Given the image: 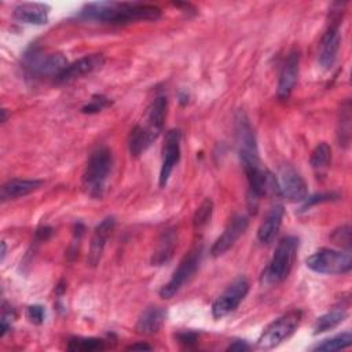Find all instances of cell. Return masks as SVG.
<instances>
[{
	"mask_svg": "<svg viewBox=\"0 0 352 352\" xmlns=\"http://www.w3.org/2000/svg\"><path fill=\"white\" fill-rule=\"evenodd\" d=\"M4 121H6V109L1 110V122H4Z\"/></svg>",
	"mask_w": 352,
	"mask_h": 352,
	"instance_id": "39",
	"label": "cell"
},
{
	"mask_svg": "<svg viewBox=\"0 0 352 352\" xmlns=\"http://www.w3.org/2000/svg\"><path fill=\"white\" fill-rule=\"evenodd\" d=\"M279 194L292 202L304 201L308 197V187L302 176L290 165H283L276 179Z\"/></svg>",
	"mask_w": 352,
	"mask_h": 352,
	"instance_id": "10",
	"label": "cell"
},
{
	"mask_svg": "<svg viewBox=\"0 0 352 352\" xmlns=\"http://www.w3.org/2000/svg\"><path fill=\"white\" fill-rule=\"evenodd\" d=\"M330 160H331V148L326 142H322L314 148L309 161L312 168L320 172L329 166Z\"/></svg>",
	"mask_w": 352,
	"mask_h": 352,
	"instance_id": "28",
	"label": "cell"
},
{
	"mask_svg": "<svg viewBox=\"0 0 352 352\" xmlns=\"http://www.w3.org/2000/svg\"><path fill=\"white\" fill-rule=\"evenodd\" d=\"M104 62V58L102 54H91V55H85L80 59H77L73 63H69L66 66V69L54 80L58 84H63V82H70L76 78H80L85 74L92 73L94 70L99 69Z\"/></svg>",
	"mask_w": 352,
	"mask_h": 352,
	"instance_id": "14",
	"label": "cell"
},
{
	"mask_svg": "<svg viewBox=\"0 0 352 352\" xmlns=\"http://www.w3.org/2000/svg\"><path fill=\"white\" fill-rule=\"evenodd\" d=\"M160 133L148 128L147 125H136L128 136V150L132 157H139L144 153Z\"/></svg>",
	"mask_w": 352,
	"mask_h": 352,
	"instance_id": "20",
	"label": "cell"
},
{
	"mask_svg": "<svg viewBox=\"0 0 352 352\" xmlns=\"http://www.w3.org/2000/svg\"><path fill=\"white\" fill-rule=\"evenodd\" d=\"M104 348V341L99 338H84V337H74L69 340L67 349L73 352H91V351H100Z\"/></svg>",
	"mask_w": 352,
	"mask_h": 352,
	"instance_id": "27",
	"label": "cell"
},
{
	"mask_svg": "<svg viewBox=\"0 0 352 352\" xmlns=\"http://www.w3.org/2000/svg\"><path fill=\"white\" fill-rule=\"evenodd\" d=\"M50 6L44 3H19L12 10V16L29 25H44L48 22Z\"/></svg>",
	"mask_w": 352,
	"mask_h": 352,
	"instance_id": "17",
	"label": "cell"
},
{
	"mask_svg": "<svg viewBox=\"0 0 352 352\" xmlns=\"http://www.w3.org/2000/svg\"><path fill=\"white\" fill-rule=\"evenodd\" d=\"M114 226H116V219L113 216H107L95 227L94 235L91 238V245H89V254H88L89 265H96L99 263L103 249L106 246L107 238L114 230Z\"/></svg>",
	"mask_w": 352,
	"mask_h": 352,
	"instance_id": "16",
	"label": "cell"
},
{
	"mask_svg": "<svg viewBox=\"0 0 352 352\" xmlns=\"http://www.w3.org/2000/svg\"><path fill=\"white\" fill-rule=\"evenodd\" d=\"M331 239L337 245L349 249V246H351V227H349V224H345V226H341L340 228H337L333 232Z\"/></svg>",
	"mask_w": 352,
	"mask_h": 352,
	"instance_id": "31",
	"label": "cell"
},
{
	"mask_svg": "<svg viewBox=\"0 0 352 352\" xmlns=\"http://www.w3.org/2000/svg\"><path fill=\"white\" fill-rule=\"evenodd\" d=\"M249 226V220L245 214H235L227 223L223 234L214 241L210 248V254L213 257H219L224 254L228 249L234 246V243L239 239V236L246 231Z\"/></svg>",
	"mask_w": 352,
	"mask_h": 352,
	"instance_id": "12",
	"label": "cell"
},
{
	"mask_svg": "<svg viewBox=\"0 0 352 352\" xmlns=\"http://www.w3.org/2000/svg\"><path fill=\"white\" fill-rule=\"evenodd\" d=\"M236 136L239 146V158L248 180V202L252 209L257 208L260 198L268 191H276L279 194V187L276 177L263 169L258 150L256 144V138L253 129L243 114H239L236 121Z\"/></svg>",
	"mask_w": 352,
	"mask_h": 352,
	"instance_id": "1",
	"label": "cell"
},
{
	"mask_svg": "<svg viewBox=\"0 0 352 352\" xmlns=\"http://www.w3.org/2000/svg\"><path fill=\"white\" fill-rule=\"evenodd\" d=\"M305 264L309 270L318 274H348L352 268V257L349 250L342 252L330 248H323L311 254L307 258Z\"/></svg>",
	"mask_w": 352,
	"mask_h": 352,
	"instance_id": "6",
	"label": "cell"
},
{
	"mask_svg": "<svg viewBox=\"0 0 352 352\" xmlns=\"http://www.w3.org/2000/svg\"><path fill=\"white\" fill-rule=\"evenodd\" d=\"M338 142L342 146H348L349 136H351V103L345 100L340 110V120H338Z\"/></svg>",
	"mask_w": 352,
	"mask_h": 352,
	"instance_id": "26",
	"label": "cell"
},
{
	"mask_svg": "<svg viewBox=\"0 0 352 352\" xmlns=\"http://www.w3.org/2000/svg\"><path fill=\"white\" fill-rule=\"evenodd\" d=\"M352 344V334L351 331H344L341 334H337L331 338L323 340L320 344L314 346V351H326V352H331V351H341L345 349L348 346H351Z\"/></svg>",
	"mask_w": 352,
	"mask_h": 352,
	"instance_id": "25",
	"label": "cell"
},
{
	"mask_svg": "<svg viewBox=\"0 0 352 352\" xmlns=\"http://www.w3.org/2000/svg\"><path fill=\"white\" fill-rule=\"evenodd\" d=\"M333 197H336V195H334V194H330V192H327V194H316V195H312V197H307V198L304 199L302 209H307V208H309L311 205H315V204H318V202L330 201V199H333Z\"/></svg>",
	"mask_w": 352,
	"mask_h": 352,
	"instance_id": "33",
	"label": "cell"
},
{
	"mask_svg": "<svg viewBox=\"0 0 352 352\" xmlns=\"http://www.w3.org/2000/svg\"><path fill=\"white\" fill-rule=\"evenodd\" d=\"M26 316L28 319L34 323V324H41L45 319V309L43 305L40 304H34V305H29L26 309Z\"/></svg>",
	"mask_w": 352,
	"mask_h": 352,
	"instance_id": "32",
	"label": "cell"
},
{
	"mask_svg": "<svg viewBox=\"0 0 352 352\" xmlns=\"http://www.w3.org/2000/svg\"><path fill=\"white\" fill-rule=\"evenodd\" d=\"M6 252H7V250H6V242L3 241V242H1V261H4V257H6Z\"/></svg>",
	"mask_w": 352,
	"mask_h": 352,
	"instance_id": "38",
	"label": "cell"
},
{
	"mask_svg": "<svg viewBox=\"0 0 352 352\" xmlns=\"http://www.w3.org/2000/svg\"><path fill=\"white\" fill-rule=\"evenodd\" d=\"M249 292V282L245 276L236 278L212 304V315L220 319L238 308Z\"/></svg>",
	"mask_w": 352,
	"mask_h": 352,
	"instance_id": "8",
	"label": "cell"
},
{
	"mask_svg": "<svg viewBox=\"0 0 352 352\" xmlns=\"http://www.w3.org/2000/svg\"><path fill=\"white\" fill-rule=\"evenodd\" d=\"M180 142L182 132L179 129H170L165 135L162 147V162L160 169V186L165 187L175 165L180 160Z\"/></svg>",
	"mask_w": 352,
	"mask_h": 352,
	"instance_id": "11",
	"label": "cell"
},
{
	"mask_svg": "<svg viewBox=\"0 0 352 352\" xmlns=\"http://www.w3.org/2000/svg\"><path fill=\"white\" fill-rule=\"evenodd\" d=\"M67 65V59L62 54H48L44 56L33 52L26 56V69L36 77H52L55 80Z\"/></svg>",
	"mask_w": 352,
	"mask_h": 352,
	"instance_id": "9",
	"label": "cell"
},
{
	"mask_svg": "<svg viewBox=\"0 0 352 352\" xmlns=\"http://www.w3.org/2000/svg\"><path fill=\"white\" fill-rule=\"evenodd\" d=\"M165 320L166 309L162 307H148L140 314L135 329L140 334H154L161 330Z\"/></svg>",
	"mask_w": 352,
	"mask_h": 352,
	"instance_id": "19",
	"label": "cell"
},
{
	"mask_svg": "<svg viewBox=\"0 0 352 352\" xmlns=\"http://www.w3.org/2000/svg\"><path fill=\"white\" fill-rule=\"evenodd\" d=\"M78 16L100 23L125 25L136 21H155L161 16V10L138 1H94L84 4Z\"/></svg>",
	"mask_w": 352,
	"mask_h": 352,
	"instance_id": "2",
	"label": "cell"
},
{
	"mask_svg": "<svg viewBox=\"0 0 352 352\" xmlns=\"http://www.w3.org/2000/svg\"><path fill=\"white\" fill-rule=\"evenodd\" d=\"M212 213H213V201L210 198H205L194 213V217H192L194 228L199 230L205 227L210 221Z\"/></svg>",
	"mask_w": 352,
	"mask_h": 352,
	"instance_id": "29",
	"label": "cell"
},
{
	"mask_svg": "<svg viewBox=\"0 0 352 352\" xmlns=\"http://www.w3.org/2000/svg\"><path fill=\"white\" fill-rule=\"evenodd\" d=\"M113 168V154L107 146H98L87 161L82 173V188L91 198L100 199Z\"/></svg>",
	"mask_w": 352,
	"mask_h": 352,
	"instance_id": "3",
	"label": "cell"
},
{
	"mask_svg": "<svg viewBox=\"0 0 352 352\" xmlns=\"http://www.w3.org/2000/svg\"><path fill=\"white\" fill-rule=\"evenodd\" d=\"M14 319V312L12 311H4L1 315V337L6 336V333L11 329V320Z\"/></svg>",
	"mask_w": 352,
	"mask_h": 352,
	"instance_id": "34",
	"label": "cell"
},
{
	"mask_svg": "<svg viewBox=\"0 0 352 352\" xmlns=\"http://www.w3.org/2000/svg\"><path fill=\"white\" fill-rule=\"evenodd\" d=\"M177 340L184 345H191L195 344V341L198 340V334L194 331H183L177 334Z\"/></svg>",
	"mask_w": 352,
	"mask_h": 352,
	"instance_id": "35",
	"label": "cell"
},
{
	"mask_svg": "<svg viewBox=\"0 0 352 352\" xmlns=\"http://www.w3.org/2000/svg\"><path fill=\"white\" fill-rule=\"evenodd\" d=\"M298 65H300V54L294 48L292 50L282 66L280 74H279V81H278V98L280 100L289 99L292 95L296 82H297V76H298Z\"/></svg>",
	"mask_w": 352,
	"mask_h": 352,
	"instance_id": "15",
	"label": "cell"
},
{
	"mask_svg": "<svg viewBox=\"0 0 352 352\" xmlns=\"http://www.w3.org/2000/svg\"><path fill=\"white\" fill-rule=\"evenodd\" d=\"M298 249V238L289 235L280 239L272 258L261 275V283L276 285L287 278Z\"/></svg>",
	"mask_w": 352,
	"mask_h": 352,
	"instance_id": "4",
	"label": "cell"
},
{
	"mask_svg": "<svg viewBox=\"0 0 352 352\" xmlns=\"http://www.w3.org/2000/svg\"><path fill=\"white\" fill-rule=\"evenodd\" d=\"M340 44H341L340 21H333L327 28V30L324 32L319 45L318 60L324 70H330L334 66L338 56Z\"/></svg>",
	"mask_w": 352,
	"mask_h": 352,
	"instance_id": "13",
	"label": "cell"
},
{
	"mask_svg": "<svg viewBox=\"0 0 352 352\" xmlns=\"http://www.w3.org/2000/svg\"><path fill=\"white\" fill-rule=\"evenodd\" d=\"M201 256H202V249L194 248L182 258L172 278L160 290V296L162 298H172L192 278V275L198 270Z\"/></svg>",
	"mask_w": 352,
	"mask_h": 352,
	"instance_id": "7",
	"label": "cell"
},
{
	"mask_svg": "<svg viewBox=\"0 0 352 352\" xmlns=\"http://www.w3.org/2000/svg\"><path fill=\"white\" fill-rule=\"evenodd\" d=\"M44 184L43 180L37 179H11L6 182L1 187V201H10L16 199L21 197H25L36 190H38Z\"/></svg>",
	"mask_w": 352,
	"mask_h": 352,
	"instance_id": "18",
	"label": "cell"
},
{
	"mask_svg": "<svg viewBox=\"0 0 352 352\" xmlns=\"http://www.w3.org/2000/svg\"><path fill=\"white\" fill-rule=\"evenodd\" d=\"M110 104H111V102L106 96H103V95H94L91 102L88 104H85L81 109V111L85 113V114H94V113H98V111H100L102 109H104V107H107Z\"/></svg>",
	"mask_w": 352,
	"mask_h": 352,
	"instance_id": "30",
	"label": "cell"
},
{
	"mask_svg": "<svg viewBox=\"0 0 352 352\" xmlns=\"http://www.w3.org/2000/svg\"><path fill=\"white\" fill-rule=\"evenodd\" d=\"M166 107H168L166 96L160 95L151 102V104L147 109L146 125L148 128H151L153 131H155L157 133H160L162 131L165 117H166Z\"/></svg>",
	"mask_w": 352,
	"mask_h": 352,
	"instance_id": "22",
	"label": "cell"
},
{
	"mask_svg": "<svg viewBox=\"0 0 352 352\" xmlns=\"http://www.w3.org/2000/svg\"><path fill=\"white\" fill-rule=\"evenodd\" d=\"M301 319L302 312L298 309L289 311L287 314L279 316L264 329V331L258 337L257 346L260 349H272L278 346L294 334L301 323Z\"/></svg>",
	"mask_w": 352,
	"mask_h": 352,
	"instance_id": "5",
	"label": "cell"
},
{
	"mask_svg": "<svg viewBox=\"0 0 352 352\" xmlns=\"http://www.w3.org/2000/svg\"><path fill=\"white\" fill-rule=\"evenodd\" d=\"M283 206L282 205H275L271 208V210L267 213V216L264 217L263 223L258 227L257 231V238L261 243H270L274 241V238L276 236L282 220H283Z\"/></svg>",
	"mask_w": 352,
	"mask_h": 352,
	"instance_id": "21",
	"label": "cell"
},
{
	"mask_svg": "<svg viewBox=\"0 0 352 352\" xmlns=\"http://www.w3.org/2000/svg\"><path fill=\"white\" fill-rule=\"evenodd\" d=\"M175 245H176V232L175 230H166L161 235L158 241L157 250L154 252V256L151 258L153 265H162L168 263L175 252Z\"/></svg>",
	"mask_w": 352,
	"mask_h": 352,
	"instance_id": "23",
	"label": "cell"
},
{
	"mask_svg": "<svg viewBox=\"0 0 352 352\" xmlns=\"http://www.w3.org/2000/svg\"><path fill=\"white\" fill-rule=\"evenodd\" d=\"M128 351H143V349H151V346L150 345H147V344H144V342H139V344H132V345H129L128 348H126Z\"/></svg>",
	"mask_w": 352,
	"mask_h": 352,
	"instance_id": "37",
	"label": "cell"
},
{
	"mask_svg": "<svg viewBox=\"0 0 352 352\" xmlns=\"http://www.w3.org/2000/svg\"><path fill=\"white\" fill-rule=\"evenodd\" d=\"M249 349V345L246 344V341H241V340H236L234 341L232 344H230V346L227 348V351H248Z\"/></svg>",
	"mask_w": 352,
	"mask_h": 352,
	"instance_id": "36",
	"label": "cell"
},
{
	"mask_svg": "<svg viewBox=\"0 0 352 352\" xmlns=\"http://www.w3.org/2000/svg\"><path fill=\"white\" fill-rule=\"evenodd\" d=\"M346 315L348 314L345 309H333L319 316L314 323V334H320V333L336 329L338 324H341L346 319Z\"/></svg>",
	"mask_w": 352,
	"mask_h": 352,
	"instance_id": "24",
	"label": "cell"
}]
</instances>
